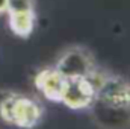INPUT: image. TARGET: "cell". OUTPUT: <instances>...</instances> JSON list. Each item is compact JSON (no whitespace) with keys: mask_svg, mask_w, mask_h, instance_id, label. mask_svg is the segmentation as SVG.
<instances>
[{"mask_svg":"<svg viewBox=\"0 0 130 129\" xmlns=\"http://www.w3.org/2000/svg\"><path fill=\"white\" fill-rule=\"evenodd\" d=\"M44 119L42 103L30 94L14 90L0 91V120L18 129H35Z\"/></svg>","mask_w":130,"mask_h":129,"instance_id":"6da1fadb","label":"cell"},{"mask_svg":"<svg viewBox=\"0 0 130 129\" xmlns=\"http://www.w3.org/2000/svg\"><path fill=\"white\" fill-rule=\"evenodd\" d=\"M91 79L95 85V103L106 108L130 109V82L126 78L97 70Z\"/></svg>","mask_w":130,"mask_h":129,"instance_id":"7a4b0ae2","label":"cell"},{"mask_svg":"<svg viewBox=\"0 0 130 129\" xmlns=\"http://www.w3.org/2000/svg\"><path fill=\"white\" fill-rule=\"evenodd\" d=\"M53 67L65 79L92 78L98 70L94 53L85 46H68L58 55Z\"/></svg>","mask_w":130,"mask_h":129,"instance_id":"3957f363","label":"cell"},{"mask_svg":"<svg viewBox=\"0 0 130 129\" xmlns=\"http://www.w3.org/2000/svg\"><path fill=\"white\" fill-rule=\"evenodd\" d=\"M61 103L74 111L89 109L95 105V85L91 78L67 79Z\"/></svg>","mask_w":130,"mask_h":129,"instance_id":"277c9868","label":"cell"},{"mask_svg":"<svg viewBox=\"0 0 130 129\" xmlns=\"http://www.w3.org/2000/svg\"><path fill=\"white\" fill-rule=\"evenodd\" d=\"M65 84H67V79L53 65L38 70L33 76V85L36 91L47 100L56 102V103H61L62 100Z\"/></svg>","mask_w":130,"mask_h":129,"instance_id":"5b68a950","label":"cell"},{"mask_svg":"<svg viewBox=\"0 0 130 129\" xmlns=\"http://www.w3.org/2000/svg\"><path fill=\"white\" fill-rule=\"evenodd\" d=\"M6 5H8V0H0V15L6 14Z\"/></svg>","mask_w":130,"mask_h":129,"instance_id":"8992f818","label":"cell"}]
</instances>
